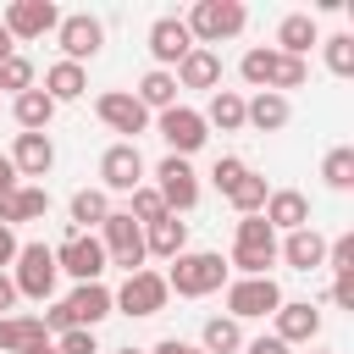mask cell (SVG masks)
<instances>
[{"instance_id":"6da1fadb","label":"cell","mask_w":354,"mask_h":354,"mask_svg":"<svg viewBox=\"0 0 354 354\" xmlns=\"http://www.w3.org/2000/svg\"><path fill=\"white\" fill-rule=\"evenodd\" d=\"M227 260L216 254V249H183L177 260H171V271H166V293H177V299H205V293H216L221 282H227Z\"/></svg>"},{"instance_id":"7a4b0ae2","label":"cell","mask_w":354,"mask_h":354,"mask_svg":"<svg viewBox=\"0 0 354 354\" xmlns=\"http://www.w3.org/2000/svg\"><path fill=\"white\" fill-rule=\"evenodd\" d=\"M243 22H249V11L238 6V0H199L188 17H183V28L194 33V44H221V39H238L243 33Z\"/></svg>"},{"instance_id":"3957f363","label":"cell","mask_w":354,"mask_h":354,"mask_svg":"<svg viewBox=\"0 0 354 354\" xmlns=\"http://www.w3.org/2000/svg\"><path fill=\"white\" fill-rule=\"evenodd\" d=\"M100 249H105V260L122 266L127 277L144 271V227H138L127 210H111V216L100 221Z\"/></svg>"},{"instance_id":"277c9868","label":"cell","mask_w":354,"mask_h":354,"mask_svg":"<svg viewBox=\"0 0 354 354\" xmlns=\"http://www.w3.org/2000/svg\"><path fill=\"white\" fill-rule=\"evenodd\" d=\"M277 260V232L266 227V216H243L238 221V238H232V260L227 266H238L243 277H271L266 266Z\"/></svg>"},{"instance_id":"5b68a950","label":"cell","mask_w":354,"mask_h":354,"mask_svg":"<svg viewBox=\"0 0 354 354\" xmlns=\"http://www.w3.org/2000/svg\"><path fill=\"white\" fill-rule=\"evenodd\" d=\"M11 266H17V271H11L17 299H50V293H55L61 266H55V249H50V243H22Z\"/></svg>"},{"instance_id":"8992f818","label":"cell","mask_w":354,"mask_h":354,"mask_svg":"<svg viewBox=\"0 0 354 354\" xmlns=\"http://www.w3.org/2000/svg\"><path fill=\"white\" fill-rule=\"evenodd\" d=\"M277 304H282L277 277H238V282H227V315H232V321L277 315Z\"/></svg>"},{"instance_id":"52a82bcc","label":"cell","mask_w":354,"mask_h":354,"mask_svg":"<svg viewBox=\"0 0 354 354\" xmlns=\"http://www.w3.org/2000/svg\"><path fill=\"white\" fill-rule=\"evenodd\" d=\"M166 299H171V293H166V277H160V271H133V277L111 293V304H116L122 315H160Z\"/></svg>"},{"instance_id":"ba28073f","label":"cell","mask_w":354,"mask_h":354,"mask_svg":"<svg viewBox=\"0 0 354 354\" xmlns=\"http://www.w3.org/2000/svg\"><path fill=\"white\" fill-rule=\"evenodd\" d=\"M55 266H61L66 277H77V282H100L111 260H105V249H100L94 232H66V243L55 249Z\"/></svg>"},{"instance_id":"9c48e42d","label":"cell","mask_w":354,"mask_h":354,"mask_svg":"<svg viewBox=\"0 0 354 354\" xmlns=\"http://www.w3.org/2000/svg\"><path fill=\"white\" fill-rule=\"evenodd\" d=\"M55 39H61V61H94L100 55V44H105V28H100V17H88V11H72V17H61L55 22Z\"/></svg>"},{"instance_id":"30bf717a","label":"cell","mask_w":354,"mask_h":354,"mask_svg":"<svg viewBox=\"0 0 354 354\" xmlns=\"http://www.w3.org/2000/svg\"><path fill=\"white\" fill-rule=\"evenodd\" d=\"M155 177H160V183H155V194L166 199V210H171V216L199 205V177H194V166H188L183 155H166V160L155 166Z\"/></svg>"},{"instance_id":"8fae6325","label":"cell","mask_w":354,"mask_h":354,"mask_svg":"<svg viewBox=\"0 0 354 354\" xmlns=\"http://www.w3.org/2000/svg\"><path fill=\"white\" fill-rule=\"evenodd\" d=\"M155 127H160L166 149H171V155H183V160H188V155H194V149L210 138L205 116H199V111H188V105H171V111H160V122H155Z\"/></svg>"},{"instance_id":"7c38bea8","label":"cell","mask_w":354,"mask_h":354,"mask_svg":"<svg viewBox=\"0 0 354 354\" xmlns=\"http://www.w3.org/2000/svg\"><path fill=\"white\" fill-rule=\"evenodd\" d=\"M100 177H105V194H133V188H144V155H138V144H111L105 155H100Z\"/></svg>"},{"instance_id":"4fadbf2b","label":"cell","mask_w":354,"mask_h":354,"mask_svg":"<svg viewBox=\"0 0 354 354\" xmlns=\"http://www.w3.org/2000/svg\"><path fill=\"white\" fill-rule=\"evenodd\" d=\"M55 22H61V11L50 0H11L0 17V28L11 39H44V33H55Z\"/></svg>"},{"instance_id":"5bb4252c","label":"cell","mask_w":354,"mask_h":354,"mask_svg":"<svg viewBox=\"0 0 354 354\" xmlns=\"http://www.w3.org/2000/svg\"><path fill=\"white\" fill-rule=\"evenodd\" d=\"M94 111H100V122H105L111 133H127V144H133V138L149 127V111H144V105H138L127 88H105V94L94 100Z\"/></svg>"},{"instance_id":"9a60e30c","label":"cell","mask_w":354,"mask_h":354,"mask_svg":"<svg viewBox=\"0 0 354 354\" xmlns=\"http://www.w3.org/2000/svg\"><path fill=\"white\" fill-rule=\"evenodd\" d=\"M188 50H194V33L183 28V17H155L149 22V55H155L160 72H171Z\"/></svg>"},{"instance_id":"2e32d148","label":"cell","mask_w":354,"mask_h":354,"mask_svg":"<svg viewBox=\"0 0 354 354\" xmlns=\"http://www.w3.org/2000/svg\"><path fill=\"white\" fill-rule=\"evenodd\" d=\"M260 216H266L271 232H299V227H310V199H304L299 188H271Z\"/></svg>"},{"instance_id":"e0dca14e","label":"cell","mask_w":354,"mask_h":354,"mask_svg":"<svg viewBox=\"0 0 354 354\" xmlns=\"http://www.w3.org/2000/svg\"><path fill=\"white\" fill-rule=\"evenodd\" d=\"M315 332H321V310H315L310 299H282V304H277V332H271V337H282V343L293 348V343H310Z\"/></svg>"},{"instance_id":"ac0fdd59","label":"cell","mask_w":354,"mask_h":354,"mask_svg":"<svg viewBox=\"0 0 354 354\" xmlns=\"http://www.w3.org/2000/svg\"><path fill=\"white\" fill-rule=\"evenodd\" d=\"M66 310H72V326H100L105 315H116V304H111V288L105 282H77L72 293H66Z\"/></svg>"},{"instance_id":"d6986e66","label":"cell","mask_w":354,"mask_h":354,"mask_svg":"<svg viewBox=\"0 0 354 354\" xmlns=\"http://www.w3.org/2000/svg\"><path fill=\"white\" fill-rule=\"evenodd\" d=\"M11 166H17V177H44V171L55 166V144H50V133H17V144H11Z\"/></svg>"},{"instance_id":"ffe728a7","label":"cell","mask_w":354,"mask_h":354,"mask_svg":"<svg viewBox=\"0 0 354 354\" xmlns=\"http://www.w3.org/2000/svg\"><path fill=\"white\" fill-rule=\"evenodd\" d=\"M177 88H216L221 83V55L216 50H205V44H194L183 61H177Z\"/></svg>"},{"instance_id":"44dd1931","label":"cell","mask_w":354,"mask_h":354,"mask_svg":"<svg viewBox=\"0 0 354 354\" xmlns=\"http://www.w3.org/2000/svg\"><path fill=\"white\" fill-rule=\"evenodd\" d=\"M277 254H282L293 271H315V266H326V238H321L315 227H299V232H288V238L277 243Z\"/></svg>"},{"instance_id":"7402d4cb","label":"cell","mask_w":354,"mask_h":354,"mask_svg":"<svg viewBox=\"0 0 354 354\" xmlns=\"http://www.w3.org/2000/svg\"><path fill=\"white\" fill-rule=\"evenodd\" d=\"M310 44H321L315 17H310V11H288V17L277 22V50H282V55H293V61H304V55H310Z\"/></svg>"},{"instance_id":"603a6c76","label":"cell","mask_w":354,"mask_h":354,"mask_svg":"<svg viewBox=\"0 0 354 354\" xmlns=\"http://www.w3.org/2000/svg\"><path fill=\"white\" fill-rule=\"evenodd\" d=\"M288 116H293L288 94H271V88H260L254 100H243V122H249V127H260V133H282V127H288Z\"/></svg>"},{"instance_id":"cb8c5ba5","label":"cell","mask_w":354,"mask_h":354,"mask_svg":"<svg viewBox=\"0 0 354 354\" xmlns=\"http://www.w3.org/2000/svg\"><path fill=\"white\" fill-rule=\"evenodd\" d=\"M44 210H50V194H44V188H33V183H22V188L0 194V227H17V221H39Z\"/></svg>"},{"instance_id":"d4e9b609","label":"cell","mask_w":354,"mask_h":354,"mask_svg":"<svg viewBox=\"0 0 354 354\" xmlns=\"http://www.w3.org/2000/svg\"><path fill=\"white\" fill-rule=\"evenodd\" d=\"M183 249H188V221H177V216H160L155 227H144V254L177 260Z\"/></svg>"},{"instance_id":"484cf974","label":"cell","mask_w":354,"mask_h":354,"mask_svg":"<svg viewBox=\"0 0 354 354\" xmlns=\"http://www.w3.org/2000/svg\"><path fill=\"white\" fill-rule=\"evenodd\" d=\"M44 321L39 315H0V354H22L33 343H44Z\"/></svg>"},{"instance_id":"4316f807","label":"cell","mask_w":354,"mask_h":354,"mask_svg":"<svg viewBox=\"0 0 354 354\" xmlns=\"http://www.w3.org/2000/svg\"><path fill=\"white\" fill-rule=\"evenodd\" d=\"M133 100H138L144 111H171V105H177V77H171V72H160V66H149V72L138 77Z\"/></svg>"},{"instance_id":"83f0119b","label":"cell","mask_w":354,"mask_h":354,"mask_svg":"<svg viewBox=\"0 0 354 354\" xmlns=\"http://www.w3.org/2000/svg\"><path fill=\"white\" fill-rule=\"evenodd\" d=\"M11 116H17V127H22V133H44V127H50V116H55V100H50L44 88H28V94H17V100H11Z\"/></svg>"},{"instance_id":"f1b7e54d","label":"cell","mask_w":354,"mask_h":354,"mask_svg":"<svg viewBox=\"0 0 354 354\" xmlns=\"http://www.w3.org/2000/svg\"><path fill=\"white\" fill-rule=\"evenodd\" d=\"M66 210H72V232H94V227L111 216V194H105V188H77Z\"/></svg>"},{"instance_id":"f546056e","label":"cell","mask_w":354,"mask_h":354,"mask_svg":"<svg viewBox=\"0 0 354 354\" xmlns=\"http://www.w3.org/2000/svg\"><path fill=\"white\" fill-rule=\"evenodd\" d=\"M88 88V72L77 66V61H55L50 72H44V94L55 100V105H66V100H77Z\"/></svg>"},{"instance_id":"4dcf8cb0","label":"cell","mask_w":354,"mask_h":354,"mask_svg":"<svg viewBox=\"0 0 354 354\" xmlns=\"http://www.w3.org/2000/svg\"><path fill=\"white\" fill-rule=\"evenodd\" d=\"M199 348H205V354H238V348H243V326H238L232 315H210V321L199 326Z\"/></svg>"},{"instance_id":"1f68e13d","label":"cell","mask_w":354,"mask_h":354,"mask_svg":"<svg viewBox=\"0 0 354 354\" xmlns=\"http://www.w3.org/2000/svg\"><path fill=\"white\" fill-rule=\"evenodd\" d=\"M199 116H205V127L216 122L221 133H238V127H243V94H238V88H216V94H210V111H199Z\"/></svg>"},{"instance_id":"d6a6232c","label":"cell","mask_w":354,"mask_h":354,"mask_svg":"<svg viewBox=\"0 0 354 354\" xmlns=\"http://www.w3.org/2000/svg\"><path fill=\"white\" fill-rule=\"evenodd\" d=\"M266 194H271V188H266V177L243 171V177H238V183L227 188V205H232L238 216H260V210H266Z\"/></svg>"},{"instance_id":"836d02e7","label":"cell","mask_w":354,"mask_h":354,"mask_svg":"<svg viewBox=\"0 0 354 354\" xmlns=\"http://www.w3.org/2000/svg\"><path fill=\"white\" fill-rule=\"evenodd\" d=\"M238 72H243V83L249 88H271V77H277V50H243V61H238Z\"/></svg>"},{"instance_id":"e575fe53","label":"cell","mask_w":354,"mask_h":354,"mask_svg":"<svg viewBox=\"0 0 354 354\" xmlns=\"http://www.w3.org/2000/svg\"><path fill=\"white\" fill-rule=\"evenodd\" d=\"M321 177H326V188L348 194V188H354V149H348V144L326 149V160H321Z\"/></svg>"},{"instance_id":"d590c367","label":"cell","mask_w":354,"mask_h":354,"mask_svg":"<svg viewBox=\"0 0 354 354\" xmlns=\"http://www.w3.org/2000/svg\"><path fill=\"white\" fill-rule=\"evenodd\" d=\"M127 216H133L138 227H155V221H160V216H171V210H166V199H160L155 188H133V205H127Z\"/></svg>"},{"instance_id":"8d00e7d4","label":"cell","mask_w":354,"mask_h":354,"mask_svg":"<svg viewBox=\"0 0 354 354\" xmlns=\"http://www.w3.org/2000/svg\"><path fill=\"white\" fill-rule=\"evenodd\" d=\"M0 88L28 94V88H33V61H28V55H6V61H0Z\"/></svg>"},{"instance_id":"74e56055","label":"cell","mask_w":354,"mask_h":354,"mask_svg":"<svg viewBox=\"0 0 354 354\" xmlns=\"http://www.w3.org/2000/svg\"><path fill=\"white\" fill-rule=\"evenodd\" d=\"M326 44V66L337 72V77H348L354 72V33H332V39H321Z\"/></svg>"},{"instance_id":"f35d334b","label":"cell","mask_w":354,"mask_h":354,"mask_svg":"<svg viewBox=\"0 0 354 354\" xmlns=\"http://www.w3.org/2000/svg\"><path fill=\"white\" fill-rule=\"evenodd\" d=\"M55 354H100V343H94V332H88V326H72V332H61V337H55Z\"/></svg>"},{"instance_id":"ab89813d","label":"cell","mask_w":354,"mask_h":354,"mask_svg":"<svg viewBox=\"0 0 354 354\" xmlns=\"http://www.w3.org/2000/svg\"><path fill=\"white\" fill-rule=\"evenodd\" d=\"M243 171H249V166H243V160H238V155H221V160H216V166H210V183H216V188H221V194H227V188H232V183H238V177H243Z\"/></svg>"},{"instance_id":"60d3db41","label":"cell","mask_w":354,"mask_h":354,"mask_svg":"<svg viewBox=\"0 0 354 354\" xmlns=\"http://www.w3.org/2000/svg\"><path fill=\"white\" fill-rule=\"evenodd\" d=\"M326 266L332 271H354V232H343V238L326 243Z\"/></svg>"},{"instance_id":"b9f144b4","label":"cell","mask_w":354,"mask_h":354,"mask_svg":"<svg viewBox=\"0 0 354 354\" xmlns=\"http://www.w3.org/2000/svg\"><path fill=\"white\" fill-rule=\"evenodd\" d=\"M39 321H44V332H55V337H61V332H72V310H66V299H61V304H50Z\"/></svg>"},{"instance_id":"7bdbcfd3","label":"cell","mask_w":354,"mask_h":354,"mask_svg":"<svg viewBox=\"0 0 354 354\" xmlns=\"http://www.w3.org/2000/svg\"><path fill=\"white\" fill-rule=\"evenodd\" d=\"M332 299H337L343 310H354V271H337V277H332Z\"/></svg>"},{"instance_id":"ee69618b","label":"cell","mask_w":354,"mask_h":354,"mask_svg":"<svg viewBox=\"0 0 354 354\" xmlns=\"http://www.w3.org/2000/svg\"><path fill=\"white\" fill-rule=\"evenodd\" d=\"M243 354H288V343L282 337H254V343H243Z\"/></svg>"},{"instance_id":"f6af8a7d","label":"cell","mask_w":354,"mask_h":354,"mask_svg":"<svg viewBox=\"0 0 354 354\" xmlns=\"http://www.w3.org/2000/svg\"><path fill=\"white\" fill-rule=\"evenodd\" d=\"M17 249H22V243H17V232H11V227H0V271L17 260Z\"/></svg>"},{"instance_id":"bcb514c9","label":"cell","mask_w":354,"mask_h":354,"mask_svg":"<svg viewBox=\"0 0 354 354\" xmlns=\"http://www.w3.org/2000/svg\"><path fill=\"white\" fill-rule=\"evenodd\" d=\"M149 354H205V348H194V343H183V337H160Z\"/></svg>"},{"instance_id":"7dc6e473","label":"cell","mask_w":354,"mask_h":354,"mask_svg":"<svg viewBox=\"0 0 354 354\" xmlns=\"http://www.w3.org/2000/svg\"><path fill=\"white\" fill-rule=\"evenodd\" d=\"M11 188H22V177H17L11 155H0V194H11Z\"/></svg>"},{"instance_id":"c3c4849f","label":"cell","mask_w":354,"mask_h":354,"mask_svg":"<svg viewBox=\"0 0 354 354\" xmlns=\"http://www.w3.org/2000/svg\"><path fill=\"white\" fill-rule=\"evenodd\" d=\"M11 304H17V282L11 271H0V315H11Z\"/></svg>"},{"instance_id":"681fc988","label":"cell","mask_w":354,"mask_h":354,"mask_svg":"<svg viewBox=\"0 0 354 354\" xmlns=\"http://www.w3.org/2000/svg\"><path fill=\"white\" fill-rule=\"evenodd\" d=\"M22 354H55V343L44 337V343H33V348H22Z\"/></svg>"},{"instance_id":"f907efd6","label":"cell","mask_w":354,"mask_h":354,"mask_svg":"<svg viewBox=\"0 0 354 354\" xmlns=\"http://www.w3.org/2000/svg\"><path fill=\"white\" fill-rule=\"evenodd\" d=\"M6 55H11V33L0 28V61H6Z\"/></svg>"},{"instance_id":"816d5d0a","label":"cell","mask_w":354,"mask_h":354,"mask_svg":"<svg viewBox=\"0 0 354 354\" xmlns=\"http://www.w3.org/2000/svg\"><path fill=\"white\" fill-rule=\"evenodd\" d=\"M116 354H144V348H116Z\"/></svg>"},{"instance_id":"f5cc1de1","label":"cell","mask_w":354,"mask_h":354,"mask_svg":"<svg viewBox=\"0 0 354 354\" xmlns=\"http://www.w3.org/2000/svg\"><path fill=\"white\" fill-rule=\"evenodd\" d=\"M315 354H332V348H315Z\"/></svg>"}]
</instances>
